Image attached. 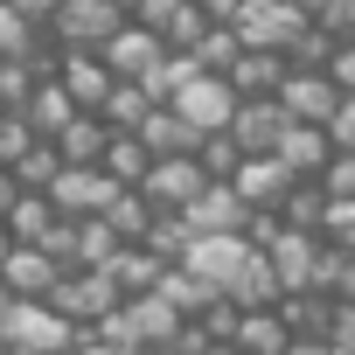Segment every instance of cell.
Masks as SVG:
<instances>
[{"mask_svg":"<svg viewBox=\"0 0 355 355\" xmlns=\"http://www.w3.org/2000/svg\"><path fill=\"white\" fill-rule=\"evenodd\" d=\"M237 146H230V132H209V139H196V167H202V182H230L237 174Z\"/></svg>","mask_w":355,"mask_h":355,"instance_id":"28","label":"cell"},{"mask_svg":"<svg viewBox=\"0 0 355 355\" xmlns=\"http://www.w3.org/2000/svg\"><path fill=\"white\" fill-rule=\"evenodd\" d=\"M230 35H237L244 49H272V56H286V49L306 35V21L286 8V0H244L237 21H230Z\"/></svg>","mask_w":355,"mask_h":355,"instance_id":"4","label":"cell"},{"mask_svg":"<svg viewBox=\"0 0 355 355\" xmlns=\"http://www.w3.org/2000/svg\"><path fill=\"white\" fill-rule=\"evenodd\" d=\"M56 174H63V160H56V146H49V139H35V146H28V153H21V160L8 167V182H15L21 196H42V189L56 182Z\"/></svg>","mask_w":355,"mask_h":355,"instance_id":"26","label":"cell"},{"mask_svg":"<svg viewBox=\"0 0 355 355\" xmlns=\"http://www.w3.org/2000/svg\"><path fill=\"white\" fill-rule=\"evenodd\" d=\"M105 139H112V132H105V125H98L91 112H77V119H70V125H63V132H56L49 146H56V160H63V167H98Z\"/></svg>","mask_w":355,"mask_h":355,"instance_id":"19","label":"cell"},{"mask_svg":"<svg viewBox=\"0 0 355 355\" xmlns=\"http://www.w3.org/2000/svg\"><path fill=\"white\" fill-rule=\"evenodd\" d=\"M202 189H209V182H202L196 153H174V160H146V174H139L132 196H139L146 209H189Z\"/></svg>","mask_w":355,"mask_h":355,"instance_id":"6","label":"cell"},{"mask_svg":"<svg viewBox=\"0 0 355 355\" xmlns=\"http://www.w3.org/2000/svg\"><path fill=\"white\" fill-rule=\"evenodd\" d=\"M160 56H167V49H160V42H153L146 28H132V21H125V28H119V35H112V42L98 49V63L112 70V84H139V77H146V70H153Z\"/></svg>","mask_w":355,"mask_h":355,"instance_id":"14","label":"cell"},{"mask_svg":"<svg viewBox=\"0 0 355 355\" xmlns=\"http://www.w3.org/2000/svg\"><path fill=\"white\" fill-rule=\"evenodd\" d=\"M320 244L341 251V258H355V202H327V216H320Z\"/></svg>","mask_w":355,"mask_h":355,"instance_id":"30","label":"cell"},{"mask_svg":"<svg viewBox=\"0 0 355 355\" xmlns=\"http://www.w3.org/2000/svg\"><path fill=\"white\" fill-rule=\"evenodd\" d=\"M15 119H21V125H28L35 139H56V132H63V125L77 119V105H70V98L56 91V77H42V84H35V91L21 98V112H15Z\"/></svg>","mask_w":355,"mask_h":355,"instance_id":"17","label":"cell"},{"mask_svg":"<svg viewBox=\"0 0 355 355\" xmlns=\"http://www.w3.org/2000/svg\"><path fill=\"white\" fill-rule=\"evenodd\" d=\"M313 189L327 202H355V153H327V167L313 174Z\"/></svg>","mask_w":355,"mask_h":355,"instance_id":"29","label":"cell"},{"mask_svg":"<svg viewBox=\"0 0 355 355\" xmlns=\"http://www.w3.org/2000/svg\"><path fill=\"white\" fill-rule=\"evenodd\" d=\"M167 112L182 119V125H189L196 139H209V132H223V125H230L237 98H230V84H223V77H202V70H196V77H189L182 91L167 98Z\"/></svg>","mask_w":355,"mask_h":355,"instance_id":"5","label":"cell"},{"mask_svg":"<svg viewBox=\"0 0 355 355\" xmlns=\"http://www.w3.org/2000/svg\"><path fill=\"white\" fill-rule=\"evenodd\" d=\"M0 306H8V293H0Z\"/></svg>","mask_w":355,"mask_h":355,"instance_id":"40","label":"cell"},{"mask_svg":"<svg viewBox=\"0 0 355 355\" xmlns=\"http://www.w3.org/2000/svg\"><path fill=\"white\" fill-rule=\"evenodd\" d=\"M8 251H15V237H8V230H0V258H8Z\"/></svg>","mask_w":355,"mask_h":355,"instance_id":"39","label":"cell"},{"mask_svg":"<svg viewBox=\"0 0 355 355\" xmlns=\"http://www.w3.org/2000/svg\"><path fill=\"white\" fill-rule=\"evenodd\" d=\"M189 77H196V56H189V49H167V56H160V63L139 77V91H146V105H167V98L182 91Z\"/></svg>","mask_w":355,"mask_h":355,"instance_id":"27","label":"cell"},{"mask_svg":"<svg viewBox=\"0 0 355 355\" xmlns=\"http://www.w3.org/2000/svg\"><path fill=\"white\" fill-rule=\"evenodd\" d=\"M272 105H279L293 125H327L341 98H334V84H327L320 70H286V84H279V98H272Z\"/></svg>","mask_w":355,"mask_h":355,"instance_id":"10","label":"cell"},{"mask_svg":"<svg viewBox=\"0 0 355 355\" xmlns=\"http://www.w3.org/2000/svg\"><path fill=\"white\" fill-rule=\"evenodd\" d=\"M306 28H320L327 42H355V0H320V15Z\"/></svg>","mask_w":355,"mask_h":355,"instance_id":"31","label":"cell"},{"mask_svg":"<svg viewBox=\"0 0 355 355\" xmlns=\"http://www.w3.org/2000/svg\"><path fill=\"white\" fill-rule=\"evenodd\" d=\"M112 8H119V15H132V8H139V0H112Z\"/></svg>","mask_w":355,"mask_h":355,"instance_id":"38","label":"cell"},{"mask_svg":"<svg viewBox=\"0 0 355 355\" xmlns=\"http://www.w3.org/2000/svg\"><path fill=\"white\" fill-rule=\"evenodd\" d=\"M320 77L334 84V98H355V42H334L327 63H320Z\"/></svg>","mask_w":355,"mask_h":355,"instance_id":"32","label":"cell"},{"mask_svg":"<svg viewBox=\"0 0 355 355\" xmlns=\"http://www.w3.org/2000/svg\"><path fill=\"white\" fill-rule=\"evenodd\" d=\"M56 279H63V265L42 258L35 244H15L8 258H0V293H8V300H49Z\"/></svg>","mask_w":355,"mask_h":355,"instance_id":"13","label":"cell"},{"mask_svg":"<svg viewBox=\"0 0 355 355\" xmlns=\"http://www.w3.org/2000/svg\"><path fill=\"white\" fill-rule=\"evenodd\" d=\"M223 189H230V196H237V202H244L251 216H258V209L272 216V209L286 202V189H293V174H286V167H279V160L265 153V160H237V174H230Z\"/></svg>","mask_w":355,"mask_h":355,"instance_id":"12","label":"cell"},{"mask_svg":"<svg viewBox=\"0 0 355 355\" xmlns=\"http://www.w3.org/2000/svg\"><path fill=\"white\" fill-rule=\"evenodd\" d=\"M77 355H146V348H91V341H77Z\"/></svg>","mask_w":355,"mask_h":355,"instance_id":"36","label":"cell"},{"mask_svg":"<svg viewBox=\"0 0 355 355\" xmlns=\"http://www.w3.org/2000/svg\"><path fill=\"white\" fill-rule=\"evenodd\" d=\"M146 112H153V105H146V91H139V84H112V91L98 98V112H91V119H98L105 132H132Z\"/></svg>","mask_w":355,"mask_h":355,"instance_id":"24","label":"cell"},{"mask_svg":"<svg viewBox=\"0 0 355 355\" xmlns=\"http://www.w3.org/2000/svg\"><path fill=\"white\" fill-rule=\"evenodd\" d=\"M56 223H63V216L49 209V196H15V202H8V216H0V230H8L15 244H42Z\"/></svg>","mask_w":355,"mask_h":355,"instance_id":"20","label":"cell"},{"mask_svg":"<svg viewBox=\"0 0 355 355\" xmlns=\"http://www.w3.org/2000/svg\"><path fill=\"white\" fill-rule=\"evenodd\" d=\"M49 313H63L77 334L98 320V313H112L119 306V286H112V272H63L56 286H49V300H42Z\"/></svg>","mask_w":355,"mask_h":355,"instance_id":"3","label":"cell"},{"mask_svg":"<svg viewBox=\"0 0 355 355\" xmlns=\"http://www.w3.org/2000/svg\"><path fill=\"white\" fill-rule=\"evenodd\" d=\"M15 21H28V28H49V15H56V0H0Z\"/></svg>","mask_w":355,"mask_h":355,"instance_id":"33","label":"cell"},{"mask_svg":"<svg viewBox=\"0 0 355 355\" xmlns=\"http://www.w3.org/2000/svg\"><path fill=\"white\" fill-rule=\"evenodd\" d=\"M56 91L77 112H98V98L112 91V70L98 63V49H56Z\"/></svg>","mask_w":355,"mask_h":355,"instance_id":"11","label":"cell"},{"mask_svg":"<svg viewBox=\"0 0 355 355\" xmlns=\"http://www.w3.org/2000/svg\"><path fill=\"white\" fill-rule=\"evenodd\" d=\"M286 355H334V348H327L320 334H293V341H286Z\"/></svg>","mask_w":355,"mask_h":355,"instance_id":"35","label":"cell"},{"mask_svg":"<svg viewBox=\"0 0 355 355\" xmlns=\"http://www.w3.org/2000/svg\"><path fill=\"white\" fill-rule=\"evenodd\" d=\"M286 112L272 105V98H237V112H230V146L244 153V160H265V153H279V139H286Z\"/></svg>","mask_w":355,"mask_h":355,"instance_id":"7","label":"cell"},{"mask_svg":"<svg viewBox=\"0 0 355 355\" xmlns=\"http://www.w3.org/2000/svg\"><path fill=\"white\" fill-rule=\"evenodd\" d=\"M98 223H105V230H112V237H119V244L132 251V244H139V237L153 230V209H146V202H139L132 189H119V196L105 202V216H98Z\"/></svg>","mask_w":355,"mask_h":355,"instance_id":"25","label":"cell"},{"mask_svg":"<svg viewBox=\"0 0 355 355\" xmlns=\"http://www.w3.org/2000/svg\"><path fill=\"white\" fill-rule=\"evenodd\" d=\"M98 174H105L112 189H139V174H146V146H139L132 132H112L105 153H98Z\"/></svg>","mask_w":355,"mask_h":355,"instance_id":"21","label":"cell"},{"mask_svg":"<svg viewBox=\"0 0 355 355\" xmlns=\"http://www.w3.org/2000/svg\"><path fill=\"white\" fill-rule=\"evenodd\" d=\"M119 28H125V15L112 8V0H56V15H49L42 35L56 49H105Z\"/></svg>","mask_w":355,"mask_h":355,"instance_id":"2","label":"cell"},{"mask_svg":"<svg viewBox=\"0 0 355 355\" xmlns=\"http://www.w3.org/2000/svg\"><path fill=\"white\" fill-rule=\"evenodd\" d=\"M286 327H279V313H237V327H230V348L237 355H286Z\"/></svg>","mask_w":355,"mask_h":355,"instance_id":"22","label":"cell"},{"mask_svg":"<svg viewBox=\"0 0 355 355\" xmlns=\"http://www.w3.org/2000/svg\"><path fill=\"white\" fill-rule=\"evenodd\" d=\"M15 196H21V189L8 182V167H0V216H8V202H15Z\"/></svg>","mask_w":355,"mask_h":355,"instance_id":"37","label":"cell"},{"mask_svg":"<svg viewBox=\"0 0 355 355\" xmlns=\"http://www.w3.org/2000/svg\"><path fill=\"white\" fill-rule=\"evenodd\" d=\"M0 355H8V348H0Z\"/></svg>","mask_w":355,"mask_h":355,"instance_id":"41","label":"cell"},{"mask_svg":"<svg viewBox=\"0 0 355 355\" xmlns=\"http://www.w3.org/2000/svg\"><path fill=\"white\" fill-rule=\"evenodd\" d=\"M42 196H49V209H56V216H70V223H77V216H105V202H112L119 189L105 182L98 167H63Z\"/></svg>","mask_w":355,"mask_h":355,"instance_id":"8","label":"cell"},{"mask_svg":"<svg viewBox=\"0 0 355 355\" xmlns=\"http://www.w3.org/2000/svg\"><path fill=\"white\" fill-rule=\"evenodd\" d=\"M77 327L63 313H49L42 300H8L0 306V348L8 355H77Z\"/></svg>","mask_w":355,"mask_h":355,"instance_id":"1","label":"cell"},{"mask_svg":"<svg viewBox=\"0 0 355 355\" xmlns=\"http://www.w3.org/2000/svg\"><path fill=\"white\" fill-rule=\"evenodd\" d=\"M327 153H334V146H327V132H320V125H286V139H279V153H272V160L293 174V182H313V174L327 167Z\"/></svg>","mask_w":355,"mask_h":355,"instance_id":"16","label":"cell"},{"mask_svg":"<svg viewBox=\"0 0 355 355\" xmlns=\"http://www.w3.org/2000/svg\"><path fill=\"white\" fill-rule=\"evenodd\" d=\"M153 293H160V300H167L174 313H182V320H202V306L216 300V293H209V286H202L196 272H182V265H167V272L153 279Z\"/></svg>","mask_w":355,"mask_h":355,"instance_id":"23","label":"cell"},{"mask_svg":"<svg viewBox=\"0 0 355 355\" xmlns=\"http://www.w3.org/2000/svg\"><path fill=\"white\" fill-rule=\"evenodd\" d=\"M174 216L189 223V237H244V223H251V209H244L223 182H209L189 209H174Z\"/></svg>","mask_w":355,"mask_h":355,"instance_id":"9","label":"cell"},{"mask_svg":"<svg viewBox=\"0 0 355 355\" xmlns=\"http://www.w3.org/2000/svg\"><path fill=\"white\" fill-rule=\"evenodd\" d=\"M132 139L146 146V160H174V153H196V132L182 125V119H174L167 105H153L139 125H132Z\"/></svg>","mask_w":355,"mask_h":355,"instance_id":"18","label":"cell"},{"mask_svg":"<svg viewBox=\"0 0 355 355\" xmlns=\"http://www.w3.org/2000/svg\"><path fill=\"white\" fill-rule=\"evenodd\" d=\"M223 84H230V98H279V84H286V56H272V49H244V56L223 70Z\"/></svg>","mask_w":355,"mask_h":355,"instance_id":"15","label":"cell"},{"mask_svg":"<svg viewBox=\"0 0 355 355\" xmlns=\"http://www.w3.org/2000/svg\"><path fill=\"white\" fill-rule=\"evenodd\" d=\"M237 8H244V0H196V15H202L209 28H230V21H237Z\"/></svg>","mask_w":355,"mask_h":355,"instance_id":"34","label":"cell"}]
</instances>
